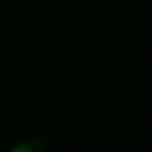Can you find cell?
Masks as SVG:
<instances>
[{
  "label": "cell",
  "mask_w": 152,
  "mask_h": 152,
  "mask_svg": "<svg viewBox=\"0 0 152 152\" xmlns=\"http://www.w3.org/2000/svg\"><path fill=\"white\" fill-rule=\"evenodd\" d=\"M9 152H52V148L40 137H27V139H23V141H18Z\"/></svg>",
  "instance_id": "1"
}]
</instances>
